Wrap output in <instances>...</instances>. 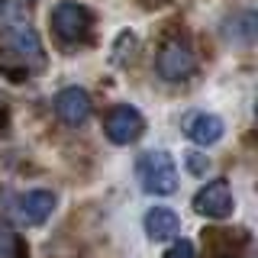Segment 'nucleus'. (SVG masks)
I'll list each match as a JSON object with an SVG mask.
<instances>
[{
	"label": "nucleus",
	"instance_id": "nucleus-1",
	"mask_svg": "<svg viewBox=\"0 0 258 258\" xmlns=\"http://www.w3.org/2000/svg\"><path fill=\"white\" fill-rule=\"evenodd\" d=\"M45 71V48L26 23L0 26V75L7 81H29Z\"/></svg>",
	"mask_w": 258,
	"mask_h": 258
},
{
	"label": "nucleus",
	"instance_id": "nucleus-2",
	"mask_svg": "<svg viewBox=\"0 0 258 258\" xmlns=\"http://www.w3.org/2000/svg\"><path fill=\"white\" fill-rule=\"evenodd\" d=\"M52 36L61 48H78V45H91L94 29H97V16L87 4L78 0H61L52 7Z\"/></svg>",
	"mask_w": 258,
	"mask_h": 258
},
{
	"label": "nucleus",
	"instance_id": "nucleus-3",
	"mask_svg": "<svg viewBox=\"0 0 258 258\" xmlns=\"http://www.w3.org/2000/svg\"><path fill=\"white\" fill-rule=\"evenodd\" d=\"M136 177H139L142 190L155 194V197H168L177 190V165L165 149L142 152L136 161Z\"/></svg>",
	"mask_w": 258,
	"mask_h": 258
},
{
	"label": "nucleus",
	"instance_id": "nucleus-4",
	"mask_svg": "<svg viewBox=\"0 0 258 258\" xmlns=\"http://www.w3.org/2000/svg\"><path fill=\"white\" fill-rule=\"evenodd\" d=\"M155 71L165 81H187L197 71V58L184 39H165L155 55Z\"/></svg>",
	"mask_w": 258,
	"mask_h": 258
},
{
	"label": "nucleus",
	"instance_id": "nucleus-5",
	"mask_svg": "<svg viewBox=\"0 0 258 258\" xmlns=\"http://www.w3.org/2000/svg\"><path fill=\"white\" fill-rule=\"evenodd\" d=\"M103 133L113 145H133L145 133V116L142 110H136L133 103H116L103 116Z\"/></svg>",
	"mask_w": 258,
	"mask_h": 258
},
{
	"label": "nucleus",
	"instance_id": "nucleus-6",
	"mask_svg": "<svg viewBox=\"0 0 258 258\" xmlns=\"http://www.w3.org/2000/svg\"><path fill=\"white\" fill-rule=\"evenodd\" d=\"M194 210L207 220H229L232 210H236V200H232V190L226 181H210L204 184L197 194H194Z\"/></svg>",
	"mask_w": 258,
	"mask_h": 258
},
{
	"label": "nucleus",
	"instance_id": "nucleus-7",
	"mask_svg": "<svg viewBox=\"0 0 258 258\" xmlns=\"http://www.w3.org/2000/svg\"><path fill=\"white\" fill-rule=\"evenodd\" d=\"M55 113L64 126H84L91 119V94L84 87H64L55 97Z\"/></svg>",
	"mask_w": 258,
	"mask_h": 258
},
{
	"label": "nucleus",
	"instance_id": "nucleus-8",
	"mask_svg": "<svg viewBox=\"0 0 258 258\" xmlns=\"http://www.w3.org/2000/svg\"><path fill=\"white\" fill-rule=\"evenodd\" d=\"M181 129L187 139H194L197 145H213L223 139V119L213 116V113H187V116L181 119Z\"/></svg>",
	"mask_w": 258,
	"mask_h": 258
},
{
	"label": "nucleus",
	"instance_id": "nucleus-9",
	"mask_svg": "<svg viewBox=\"0 0 258 258\" xmlns=\"http://www.w3.org/2000/svg\"><path fill=\"white\" fill-rule=\"evenodd\" d=\"M181 232V220H177L174 210L168 207H152L145 213V236L152 242H165V239H174Z\"/></svg>",
	"mask_w": 258,
	"mask_h": 258
},
{
	"label": "nucleus",
	"instance_id": "nucleus-10",
	"mask_svg": "<svg viewBox=\"0 0 258 258\" xmlns=\"http://www.w3.org/2000/svg\"><path fill=\"white\" fill-rule=\"evenodd\" d=\"M55 204H58V197H55L52 190H29L26 197L20 200V216L29 226H42L48 216H52Z\"/></svg>",
	"mask_w": 258,
	"mask_h": 258
},
{
	"label": "nucleus",
	"instance_id": "nucleus-11",
	"mask_svg": "<svg viewBox=\"0 0 258 258\" xmlns=\"http://www.w3.org/2000/svg\"><path fill=\"white\" fill-rule=\"evenodd\" d=\"M0 258H29L26 242L16 236V229H10V226H0Z\"/></svg>",
	"mask_w": 258,
	"mask_h": 258
},
{
	"label": "nucleus",
	"instance_id": "nucleus-12",
	"mask_svg": "<svg viewBox=\"0 0 258 258\" xmlns=\"http://www.w3.org/2000/svg\"><path fill=\"white\" fill-rule=\"evenodd\" d=\"M165 258H197V248H194V242H187V239H177L165 252Z\"/></svg>",
	"mask_w": 258,
	"mask_h": 258
},
{
	"label": "nucleus",
	"instance_id": "nucleus-13",
	"mask_svg": "<svg viewBox=\"0 0 258 258\" xmlns=\"http://www.w3.org/2000/svg\"><path fill=\"white\" fill-rule=\"evenodd\" d=\"M187 168H190V174H207V168H210V158L207 155H197V152H190L187 155Z\"/></svg>",
	"mask_w": 258,
	"mask_h": 258
},
{
	"label": "nucleus",
	"instance_id": "nucleus-14",
	"mask_svg": "<svg viewBox=\"0 0 258 258\" xmlns=\"http://www.w3.org/2000/svg\"><path fill=\"white\" fill-rule=\"evenodd\" d=\"M7 119H10V110H7V103H4V100H0V129H4V126H7Z\"/></svg>",
	"mask_w": 258,
	"mask_h": 258
}]
</instances>
